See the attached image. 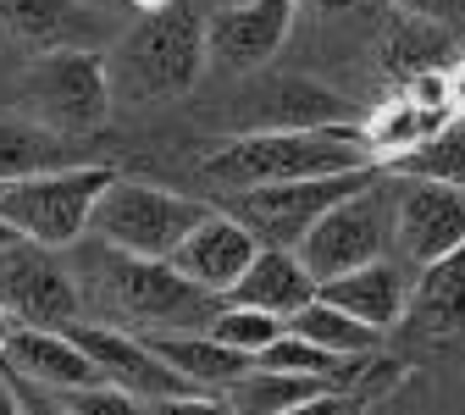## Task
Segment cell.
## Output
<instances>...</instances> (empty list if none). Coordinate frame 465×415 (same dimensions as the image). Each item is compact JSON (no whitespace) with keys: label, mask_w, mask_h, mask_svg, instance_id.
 I'll use <instances>...</instances> for the list:
<instances>
[{"label":"cell","mask_w":465,"mask_h":415,"mask_svg":"<svg viewBox=\"0 0 465 415\" xmlns=\"http://www.w3.org/2000/svg\"><path fill=\"white\" fill-rule=\"evenodd\" d=\"M261 250H266V244H261L232 211H211V216L189 232V239H183V250L172 255V266H178L189 282H200L205 293L227 300V293L239 288V277L255 266Z\"/></svg>","instance_id":"4fadbf2b"},{"label":"cell","mask_w":465,"mask_h":415,"mask_svg":"<svg viewBox=\"0 0 465 415\" xmlns=\"http://www.w3.org/2000/svg\"><path fill=\"white\" fill-rule=\"evenodd\" d=\"M150 415H239L222 393H178V399H161L150 404Z\"/></svg>","instance_id":"4dcf8cb0"},{"label":"cell","mask_w":465,"mask_h":415,"mask_svg":"<svg viewBox=\"0 0 465 415\" xmlns=\"http://www.w3.org/2000/svg\"><path fill=\"white\" fill-rule=\"evenodd\" d=\"M62 404H67L73 415H144L134 393L111 388V382H100V388H78V393H62Z\"/></svg>","instance_id":"f1b7e54d"},{"label":"cell","mask_w":465,"mask_h":415,"mask_svg":"<svg viewBox=\"0 0 465 415\" xmlns=\"http://www.w3.org/2000/svg\"><path fill=\"white\" fill-rule=\"evenodd\" d=\"M449 111H454V123H465V62L449 67Z\"/></svg>","instance_id":"d6a6232c"},{"label":"cell","mask_w":465,"mask_h":415,"mask_svg":"<svg viewBox=\"0 0 465 415\" xmlns=\"http://www.w3.org/2000/svg\"><path fill=\"white\" fill-rule=\"evenodd\" d=\"M399 17H416V23H432V28H449L460 34L465 28V0H388Z\"/></svg>","instance_id":"f546056e"},{"label":"cell","mask_w":465,"mask_h":415,"mask_svg":"<svg viewBox=\"0 0 465 415\" xmlns=\"http://www.w3.org/2000/svg\"><path fill=\"white\" fill-rule=\"evenodd\" d=\"M255 366H266V371H294V377H332V371H349L355 361H338V354H327V349H316V343H305V338H294V332H282Z\"/></svg>","instance_id":"83f0119b"},{"label":"cell","mask_w":465,"mask_h":415,"mask_svg":"<svg viewBox=\"0 0 465 415\" xmlns=\"http://www.w3.org/2000/svg\"><path fill=\"white\" fill-rule=\"evenodd\" d=\"M288 332L305 338V343H316V349H327V354H338V361H361V354H377V343H382L377 327H366V321H355L349 311L327 305L322 293H316V300L294 321H288Z\"/></svg>","instance_id":"603a6c76"},{"label":"cell","mask_w":465,"mask_h":415,"mask_svg":"<svg viewBox=\"0 0 465 415\" xmlns=\"http://www.w3.org/2000/svg\"><path fill=\"white\" fill-rule=\"evenodd\" d=\"M361 166H382L366 144L361 123L343 128H294V133H239L205 155V177L232 189H272V183H311L343 177Z\"/></svg>","instance_id":"7a4b0ae2"},{"label":"cell","mask_w":465,"mask_h":415,"mask_svg":"<svg viewBox=\"0 0 465 415\" xmlns=\"http://www.w3.org/2000/svg\"><path fill=\"white\" fill-rule=\"evenodd\" d=\"M0 311L17 327H50V332H73L84 293L62 250H45L34 239L0 250Z\"/></svg>","instance_id":"9c48e42d"},{"label":"cell","mask_w":465,"mask_h":415,"mask_svg":"<svg viewBox=\"0 0 465 415\" xmlns=\"http://www.w3.org/2000/svg\"><path fill=\"white\" fill-rule=\"evenodd\" d=\"M411 288H416V277L399 261H371V266L349 272V277L322 282V300L349 311L366 327H377V332H388V327H399L404 316H411Z\"/></svg>","instance_id":"2e32d148"},{"label":"cell","mask_w":465,"mask_h":415,"mask_svg":"<svg viewBox=\"0 0 465 415\" xmlns=\"http://www.w3.org/2000/svg\"><path fill=\"white\" fill-rule=\"evenodd\" d=\"M128 6H134L139 17H155V12H166V6H183V0H128Z\"/></svg>","instance_id":"8d00e7d4"},{"label":"cell","mask_w":465,"mask_h":415,"mask_svg":"<svg viewBox=\"0 0 465 415\" xmlns=\"http://www.w3.org/2000/svg\"><path fill=\"white\" fill-rule=\"evenodd\" d=\"M349 100L316 78H282L261 94V123L250 133H294V128H343Z\"/></svg>","instance_id":"44dd1931"},{"label":"cell","mask_w":465,"mask_h":415,"mask_svg":"<svg viewBox=\"0 0 465 415\" xmlns=\"http://www.w3.org/2000/svg\"><path fill=\"white\" fill-rule=\"evenodd\" d=\"M12 332H17V321H12L6 311H0V354H6V343H12Z\"/></svg>","instance_id":"74e56055"},{"label":"cell","mask_w":465,"mask_h":415,"mask_svg":"<svg viewBox=\"0 0 465 415\" xmlns=\"http://www.w3.org/2000/svg\"><path fill=\"white\" fill-rule=\"evenodd\" d=\"M17 105L28 123L50 133H94L111 116V73H105V50L67 44V50H45L23 67L17 78Z\"/></svg>","instance_id":"277c9868"},{"label":"cell","mask_w":465,"mask_h":415,"mask_svg":"<svg viewBox=\"0 0 465 415\" xmlns=\"http://www.w3.org/2000/svg\"><path fill=\"white\" fill-rule=\"evenodd\" d=\"M0 415H23V404H17V393H12V377L0 371Z\"/></svg>","instance_id":"d590c367"},{"label":"cell","mask_w":465,"mask_h":415,"mask_svg":"<svg viewBox=\"0 0 465 415\" xmlns=\"http://www.w3.org/2000/svg\"><path fill=\"white\" fill-rule=\"evenodd\" d=\"M12 393H17L23 415H73V410L62 404V393H45V388H34V382H23V377H12Z\"/></svg>","instance_id":"1f68e13d"},{"label":"cell","mask_w":465,"mask_h":415,"mask_svg":"<svg viewBox=\"0 0 465 415\" xmlns=\"http://www.w3.org/2000/svg\"><path fill=\"white\" fill-rule=\"evenodd\" d=\"M211 62L205 44V17L189 6H166L155 17H139L123 39L105 50V73H111V100L116 105H161L178 100L200 84Z\"/></svg>","instance_id":"3957f363"},{"label":"cell","mask_w":465,"mask_h":415,"mask_svg":"<svg viewBox=\"0 0 465 415\" xmlns=\"http://www.w3.org/2000/svg\"><path fill=\"white\" fill-rule=\"evenodd\" d=\"M116 183L111 166H62V172H39L23 183H6L0 194V216H6L23 239L45 250H73L89 239V222L100 194Z\"/></svg>","instance_id":"8992f818"},{"label":"cell","mask_w":465,"mask_h":415,"mask_svg":"<svg viewBox=\"0 0 465 415\" xmlns=\"http://www.w3.org/2000/svg\"><path fill=\"white\" fill-rule=\"evenodd\" d=\"M0 371L23 377L45 393H78V388H100V366L84 354V343L73 332H50V327H17L6 354H0Z\"/></svg>","instance_id":"5bb4252c"},{"label":"cell","mask_w":465,"mask_h":415,"mask_svg":"<svg viewBox=\"0 0 465 415\" xmlns=\"http://www.w3.org/2000/svg\"><path fill=\"white\" fill-rule=\"evenodd\" d=\"M460 62L454 55V34L449 28H432V23H416V17H393L388 34H382V73L404 89L416 78H432V73H449Z\"/></svg>","instance_id":"7402d4cb"},{"label":"cell","mask_w":465,"mask_h":415,"mask_svg":"<svg viewBox=\"0 0 465 415\" xmlns=\"http://www.w3.org/2000/svg\"><path fill=\"white\" fill-rule=\"evenodd\" d=\"M62 166H73L62 133L28 123V116L23 123H0V183H23V177L62 172Z\"/></svg>","instance_id":"d4e9b609"},{"label":"cell","mask_w":465,"mask_h":415,"mask_svg":"<svg viewBox=\"0 0 465 415\" xmlns=\"http://www.w3.org/2000/svg\"><path fill=\"white\" fill-rule=\"evenodd\" d=\"M322 293V282L311 277V266L300 261V250H261L255 266L239 277V288L227 293V305H244L277 321H294L311 300Z\"/></svg>","instance_id":"9a60e30c"},{"label":"cell","mask_w":465,"mask_h":415,"mask_svg":"<svg viewBox=\"0 0 465 415\" xmlns=\"http://www.w3.org/2000/svg\"><path fill=\"white\" fill-rule=\"evenodd\" d=\"M388 172H399V177H438V183L465 189V123H454V128H449V133H438L427 150L404 155V161H399V166H388Z\"/></svg>","instance_id":"4316f807"},{"label":"cell","mask_w":465,"mask_h":415,"mask_svg":"<svg viewBox=\"0 0 465 415\" xmlns=\"http://www.w3.org/2000/svg\"><path fill=\"white\" fill-rule=\"evenodd\" d=\"M300 12H316V17H338V12H355L361 0H294Z\"/></svg>","instance_id":"e575fe53"},{"label":"cell","mask_w":465,"mask_h":415,"mask_svg":"<svg viewBox=\"0 0 465 415\" xmlns=\"http://www.w3.org/2000/svg\"><path fill=\"white\" fill-rule=\"evenodd\" d=\"M73 338L84 343V354L100 366V377H105L111 388L134 393V399L161 404V399H178V393H200V388H189V382H183V377H178V371H172L161 354L150 349V338L116 332V327H100V321H78V327H73Z\"/></svg>","instance_id":"7c38bea8"},{"label":"cell","mask_w":465,"mask_h":415,"mask_svg":"<svg viewBox=\"0 0 465 415\" xmlns=\"http://www.w3.org/2000/svg\"><path fill=\"white\" fill-rule=\"evenodd\" d=\"M150 349H155L189 388H200V393H227L244 371H255L250 354L216 343L211 332H161V338H150Z\"/></svg>","instance_id":"ffe728a7"},{"label":"cell","mask_w":465,"mask_h":415,"mask_svg":"<svg viewBox=\"0 0 465 415\" xmlns=\"http://www.w3.org/2000/svg\"><path fill=\"white\" fill-rule=\"evenodd\" d=\"M316 393H332V388L322 377H294V371H266V366H255V371H244L239 382H232L222 399L239 410V415H288L294 404H305Z\"/></svg>","instance_id":"cb8c5ba5"},{"label":"cell","mask_w":465,"mask_h":415,"mask_svg":"<svg viewBox=\"0 0 465 415\" xmlns=\"http://www.w3.org/2000/svg\"><path fill=\"white\" fill-rule=\"evenodd\" d=\"M73 277L78 293L105 316L100 327L134 332V338H161V332H211V321L222 316L227 300L205 293L200 282H189L172 261H144V255H123L100 239L73 244Z\"/></svg>","instance_id":"6da1fadb"},{"label":"cell","mask_w":465,"mask_h":415,"mask_svg":"<svg viewBox=\"0 0 465 415\" xmlns=\"http://www.w3.org/2000/svg\"><path fill=\"white\" fill-rule=\"evenodd\" d=\"M216 205L178 194V189H155V183H116L100 194L94 222H89V239L123 250V255H144V261H172L183 250V239L211 216Z\"/></svg>","instance_id":"5b68a950"},{"label":"cell","mask_w":465,"mask_h":415,"mask_svg":"<svg viewBox=\"0 0 465 415\" xmlns=\"http://www.w3.org/2000/svg\"><path fill=\"white\" fill-rule=\"evenodd\" d=\"M282 332H288V321L261 316V311H244V305H222V316L211 321V338L227 343V349H239V354H250V361H261V354H266Z\"/></svg>","instance_id":"484cf974"},{"label":"cell","mask_w":465,"mask_h":415,"mask_svg":"<svg viewBox=\"0 0 465 415\" xmlns=\"http://www.w3.org/2000/svg\"><path fill=\"white\" fill-rule=\"evenodd\" d=\"M294 0H244V6H216L205 23L211 62L222 73H261L294 34Z\"/></svg>","instance_id":"8fae6325"},{"label":"cell","mask_w":465,"mask_h":415,"mask_svg":"<svg viewBox=\"0 0 465 415\" xmlns=\"http://www.w3.org/2000/svg\"><path fill=\"white\" fill-rule=\"evenodd\" d=\"M211 6H244V0H211Z\"/></svg>","instance_id":"f35d334b"},{"label":"cell","mask_w":465,"mask_h":415,"mask_svg":"<svg viewBox=\"0 0 465 415\" xmlns=\"http://www.w3.org/2000/svg\"><path fill=\"white\" fill-rule=\"evenodd\" d=\"M288 415H343V399L338 393H316V399H305V404H294Z\"/></svg>","instance_id":"836d02e7"},{"label":"cell","mask_w":465,"mask_h":415,"mask_svg":"<svg viewBox=\"0 0 465 415\" xmlns=\"http://www.w3.org/2000/svg\"><path fill=\"white\" fill-rule=\"evenodd\" d=\"M0 194H6V183H0Z\"/></svg>","instance_id":"ab89813d"},{"label":"cell","mask_w":465,"mask_h":415,"mask_svg":"<svg viewBox=\"0 0 465 415\" xmlns=\"http://www.w3.org/2000/svg\"><path fill=\"white\" fill-rule=\"evenodd\" d=\"M393 177V250L416 272L465 244V189L438 177Z\"/></svg>","instance_id":"30bf717a"},{"label":"cell","mask_w":465,"mask_h":415,"mask_svg":"<svg viewBox=\"0 0 465 415\" xmlns=\"http://www.w3.org/2000/svg\"><path fill=\"white\" fill-rule=\"evenodd\" d=\"M361 128H366L371 155H377L382 166H399L404 155H416V150H427L438 133H449V128H454V116H449L443 105L416 100L411 89H399L388 105H377V111L366 116Z\"/></svg>","instance_id":"e0dca14e"},{"label":"cell","mask_w":465,"mask_h":415,"mask_svg":"<svg viewBox=\"0 0 465 415\" xmlns=\"http://www.w3.org/2000/svg\"><path fill=\"white\" fill-rule=\"evenodd\" d=\"M388 244H393V177L361 189L355 200L332 205L300 244V261L311 266L316 282H332V277H349L371 261H388Z\"/></svg>","instance_id":"ba28073f"},{"label":"cell","mask_w":465,"mask_h":415,"mask_svg":"<svg viewBox=\"0 0 465 415\" xmlns=\"http://www.w3.org/2000/svg\"><path fill=\"white\" fill-rule=\"evenodd\" d=\"M404 327H416L421 338H454L465 327V244L416 272Z\"/></svg>","instance_id":"d6986e66"},{"label":"cell","mask_w":465,"mask_h":415,"mask_svg":"<svg viewBox=\"0 0 465 415\" xmlns=\"http://www.w3.org/2000/svg\"><path fill=\"white\" fill-rule=\"evenodd\" d=\"M388 166H361V172H343V177H311V183H272V189H239V216L266 250H300L305 232L343 200H355L361 189L382 183Z\"/></svg>","instance_id":"52a82bcc"},{"label":"cell","mask_w":465,"mask_h":415,"mask_svg":"<svg viewBox=\"0 0 465 415\" xmlns=\"http://www.w3.org/2000/svg\"><path fill=\"white\" fill-rule=\"evenodd\" d=\"M89 23H94V12L84 0H0V39L23 44L34 55L78 44V34Z\"/></svg>","instance_id":"ac0fdd59"}]
</instances>
